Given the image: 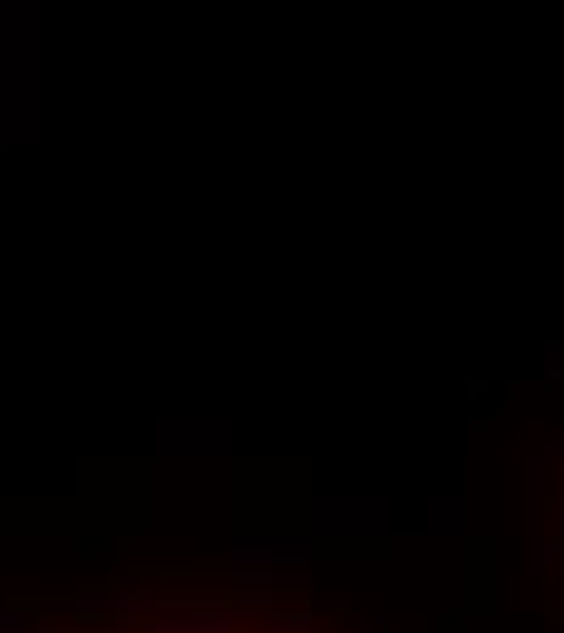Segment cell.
<instances>
[{"mask_svg":"<svg viewBox=\"0 0 564 633\" xmlns=\"http://www.w3.org/2000/svg\"><path fill=\"white\" fill-rule=\"evenodd\" d=\"M560 570H564V527H560Z\"/></svg>","mask_w":564,"mask_h":633,"instance_id":"1","label":"cell"}]
</instances>
